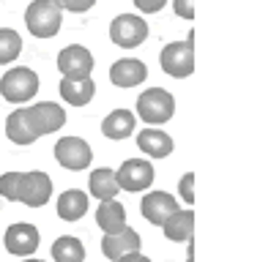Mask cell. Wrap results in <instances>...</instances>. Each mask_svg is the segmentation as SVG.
<instances>
[{"label":"cell","instance_id":"cell-1","mask_svg":"<svg viewBox=\"0 0 260 262\" xmlns=\"http://www.w3.org/2000/svg\"><path fill=\"white\" fill-rule=\"evenodd\" d=\"M61 22H63V14L55 6V0H33L25 11V25H28L30 36H36V38L58 36Z\"/></svg>","mask_w":260,"mask_h":262},{"label":"cell","instance_id":"cell-2","mask_svg":"<svg viewBox=\"0 0 260 262\" xmlns=\"http://www.w3.org/2000/svg\"><path fill=\"white\" fill-rule=\"evenodd\" d=\"M36 93H38V74L33 69L17 66V69H9L0 79V96L11 104H25Z\"/></svg>","mask_w":260,"mask_h":262},{"label":"cell","instance_id":"cell-3","mask_svg":"<svg viewBox=\"0 0 260 262\" xmlns=\"http://www.w3.org/2000/svg\"><path fill=\"white\" fill-rule=\"evenodd\" d=\"M137 115H140L151 128L162 126V123H167L175 115V98L162 88H151V90H145V93H140V98H137Z\"/></svg>","mask_w":260,"mask_h":262},{"label":"cell","instance_id":"cell-4","mask_svg":"<svg viewBox=\"0 0 260 262\" xmlns=\"http://www.w3.org/2000/svg\"><path fill=\"white\" fill-rule=\"evenodd\" d=\"M194 33H189V38L186 41H173V44H167L165 49H162V69H165V74H170V77L175 79H184L189 77V74L194 71Z\"/></svg>","mask_w":260,"mask_h":262},{"label":"cell","instance_id":"cell-5","mask_svg":"<svg viewBox=\"0 0 260 262\" xmlns=\"http://www.w3.org/2000/svg\"><path fill=\"white\" fill-rule=\"evenodd\" d=\"M110 38H112V44H118L124 49H134L148 38V25L137 14H118L110 22Z\"/></svg>","mask_w":260,"mask_h":262},{"label":"cell","instance_id":"cell-6","mask_svg":"<svg viewBox=\"0 0 260 262\" xmlns=\"http://www.w3.org/2000/svg\"><path fill=\"white\" fill-rule=\"evenodd\" d=\"M55 159H58L61 167H66L71 172H79V169L91 167L93 150L83 137H63L55 142Z\"/></svg>","mask_w":260,"mask_h":262},{"label":"cell","instance_id":"cell-7","mask_svg":"<svg viewBox=\"0 0 260 262\" xmlns=\"http://www.w3.org/2000/svg\"><path fill=\"white\" fill-rule=\"evenodd\" d=\"M58 69L63 74V79H91L93 71V55L85 47L71 44L66 49H61L58 55Z\"/></svg>","mask_w":260,"mask_h":262},{"label":"cell","instance_id":"cell-8","mask_svg":"<svg viewBox=\"0 0 260 262\" xmlns=\"http://www.w3.org/2000/svg\"><path fill=\"white\" fill-rule=\"evenodd\" d=\"M115 180L118 188H124V191H145L153 183V167L145 159H129L115 172Z\"/></svg>","mask_w":260,"mask_h":262},{"label":"cell","instance_id":"cell-9","mask_svg":"<svg viewBox=\"0 0 260 262\" xmlns=\"http://www.w3.org/2000/svg\"><path fill=\"white\" fill-rule=\"evenodd\" d=\"M25 112H28V120H30V126H33V131L38 137L52 134V131L63 128V123H66V110H61V104H55V101L33 104V106H28Z\"/></svg>","mask_w":260,"mask_h":262},{"label":"cell","instance_id":"cell-10","mask_svg":"<svg viewBox=\"0 0 260 262\" xmlns=\"http://www.w3.org/2000/svg\"><path fill=\"white\" fill-rule=\"evenodd\" d=\"M52 196V180L47 172H25L19 183V202H25L28 208H42Z\"/></svg>","mask_w":260,"mask_h":262},{"label":"cell","instance_id":"cell-11","mask_svg":"<svg viewBox=\"0 0 260 262\" xmlns=\"http://www.w3.org/2000/svg\"><path fill=\"white\" fill-rule=\"evenodd\" d=\"M3 243H6V251L9 254L28 259L30 254L38 249V229L33 224H25V221H22V224H11L6 229Z\"/></svg>","mask_w":260,"mask_h":262},{"label":"cell","instance_id":"cell-12","mask_svg":"<svg viewBox=\"0 0 260 262\" xmlns=\"http://www.w3.org/2000/svg\"><path fill=\"white\" fill-rule=\"evenodd\" d=\"M140 246H143V241H140V235H137V229H132V227L102 237V254L110 262H118V259L129 257V254H137Z\"/></svg>","mask_w":260,"mask_h":262},{"label":"cell","instance_id":"cell-13","mask_svg":"<svg viewBox=\"0 0 260 262\" xmlns=\"http://www.w3.org/2000/svg\"><path fill=\"white\" fill-rule=\"evenodd\" d=\"M140 210H143L145 221L162 227L170 216H173V213H178L181 208H178V200L173 194H167V191H148L143 196V202H140Z\"/></svg>","mask_w":260,"mask_h":262},{"label":"cell","instance_id":"cell-14","mask_svg":"<svg viewBox=\"0 0 260 262\" xmlns=\"http://www.w3.org/2000/svg\"><path fill=\"white\" fill-rule=\"evenodd\" d=\"M145 77H148L145 63L134 60V57H121V60L112 63V69H110V82L115 88H137L145 82Z\"/></svg>","mask_w":260,"mask_h":262},{"label":"cell","instance_id":"cell-15","mask_svg":"<svg viewBox=\"0 0 260 262\" xmlns=\"http://www.w3.org/2000/svg\"><path fill=\"white\" fill-rule=\"evenodd\" d=\"M96 224L102 227L104 235L121 232V229L129 227V224H126V208H124L118 200L99 202V208H96Z\"/></svg>","mask_w":260,"mask_h":262},{"label":"cell","instance_id":"cell-16","mask_svg":"<svg viewBox=\"0 0 260 262\" xmlns=\"http://www.w3.org/2000/svg\"><path fill=\"white\" fill-rule=\"evenodd\" d=\"M137 147H140L143 153H148L151 159H167L170 153H173V139L170 134L159 128H145L137 134Z\"/></svg>","mask_w":260,"mask_h":262},{"label":"cell","instance_id":"cell-17","mask_svg":"<svg viewBox=\"0 0 260 262\" xmlns=\"http://www.w3.org/2000/svg\"><path fill=\"white\" fill-rule=\"evenodd\" d=\"M162 229H165V237L173 243H189L192 241V232H194V213L192 210H178L173 213L165 224H162Z\"/></svg>","mask_w":260,"mask_h":262},{"label":"cell","instance_id":"cell-18","mask_svg":"<svg viewBox=\"0 0 260 262\" xmlns=\"http://www.w3.org/2000/svg\"><path fill=\"white\" fill-rule=\"evenodd\" d=\"M134 126H137L134 112H129V110H112L107 118L102 120V131H104V137H110V139H126V137H132L134 134Z\"/></svg>","mask_w":260,"mask_h":262},{"label":"cell","instance_id":"cell-19","mask_svg":"<svg viewBox=\"0 0 260 262\" xmlns=\"http://www.w3.org/2000/svg\"><path fill=\"white\" fill-rule=\"evenodd\" d=\"M88 186H91V194L96 196L99 202H107V200H115L121 194L118 188V180H115V172L107 169V167H99L88 175Z\"/></svg>","mask_w":260,"mask_h":262},{"label":"cell","instance_id":"cell-20","mask_svg":"<svg viewBox=\"0 0 260 262\" xmlns=\"http://www.w3.org/2000/svg\"><path fill=\"white\" fill-rule=\"evenodd\" d=\"M6 137H9L14 145H33L38 139V134L33 131V126H30L25 110H14L9 115V120H6Z\"/></svg>","mask_w":260,"mask_h":262},{"label":"cell","instance_id":"cell-21","mask_svg":"<svg viewBox=\"0 0 260 262\" xmlns=\"http://www.w3.org/2000/svg\"><path fill=\"white\" fill-rule=\"evenodd\" d=\"M93 93H96L93 79H61V96H63V101L71 104V106L91 104Z\"/></svg>","mask_w":260,"mask_h":262},{"label":"cell","instance_id":"cell-22","mask_svg":"<svg viewBox=\"0 0 260 262\" xmlns=\"http://www.w3.org/2000/svg\"><path fill=\"white\" fill-rule=\"evenodd\" d=\"M85 210H88V196H85V191H79V188H66V191L58 196V216L63 221L83 219Z\"/></svg>","mask_w":260,"mask_h":262},{"label":"cell","instance_id":"cell-23","mask_svg":"<svg viewBox=\"0 0 260 262\" xmlns=\"http://www.w3.org/2000/svg\"><path fill=\"white\" fill-rule=\"evenodd\" d=\"M52 259L55 262H83L85 259V246L74 235H63L52 243Z\"/></svg>","mask_w":260,"mask_h":262},{"label":"cell","instance_id":"cell-24","mask_svg":"<svg viewBox=\"0 0 260 262\" xmlns=\"http://www.w3.org/2000/svg\"><path fill=\"white\" fill-rule=\"evenodd\" d=\"M22 52V36L11 28H0V66L14 63Z\"/></svg>","mask_w":260,"mask_h":262},{"label":"cell","instance_id":"cell-25","mask_svg":"<svg viewBox=\"0 0 260 262\" xmlns=\"http://www.w3.org/2000/svg\"><path fill=\"white\" fill-rule=\"evenodd\" d=\"M19 183H22V172L0 175V196H6L9 202H19Z\"/></svg>","mask_w":260,"mask_h":262},{"label":"cell","instance_id":"cell-26","mask_svg":"<svg viewBox=\"0 0 260 262\" xmlns=\"http://www.w3.org/2000/svg\"><path fill=\"white\" fill-rule=\"evenodd\" d=\"M178 194H181V200L186 205L194 202V172H186L181 178V183H178Z\"/></svg>","mask_w":260,"mask_h":262},{"label":"cell","instance_id":"cell-27","mask_svg":"<svg viewBox=\"0 0 260 262\" xmlns=\"http://www.w3.org/2000/svg\"><path fill=\"white\" fill-rule=\"evenodd\" d=\"M96 0H55V6L61 8V11H74V14H83L88 8H93Z\"/></svg>","mask_w":260,"mask_h":262},{"label":"cell","instance_id":"cell-28","mask_svg":"<svg viewBox=\"0 0 260 262\" xmlns=\"http://www.w3.org/2000/svg\"><path fill=\"white\" fill-rule=\"evenodd\" d=\"M173 8L184 19H194V0H173Z\"/></svg>","mask_w":260,"mask_h":262},{"label":"cell","instance_id":"cell-29","mask_svg":"<svg viewBox=\"0 0 260 262\" xmlns=\"http://www.w3.org/2000/svg\"><path fill=\"white\" fill-rule=\"evenodd\" d=\"M165 3H167V0H134V6L140 8L143 14H156V11L165 8Z\"/></svg>","mask_w":260,"mask_h":262},{"label":"cell","instance_id":"cell-30","mask_svg":"<svg viewBox=\"0 0 260 262\" xmlns=\"http://www.w3.org/2000/svg\"><path fill=\"white\" fill-rule=\"evenodd\" d=\"M118 262H151V259L145 257L143 251H137V254H129V257H124V259H118Z\"/></svg>","mask_w":260,"mask_h":262},{"label":"cell","instance_id":"cell-31","mask_svg":"<svg viewBox=\"0 0 260 262\" xmlns=\"http://www.w3.org/2000/svg\"><path fill=\"white\" fill-rule=\"evenodd\" d=\"M186 262H194V249H192V243H189V257H186Z\"/></svg>","mask_w":260,"mask_h":262},{"label":"cell","instance_id":"cell-32","mask_svg":"<svg viewBox=\"0 0 260 262\" xmlns=\"http://www.w3.org/2000/svg\"><path fill=\"white\" fill-rule=\"evenodd\" d=\"M25 262H42V259H33V257H28V259H25Z\"/></svg>","mask_w":260,"mask_h":262}]
</instances>
